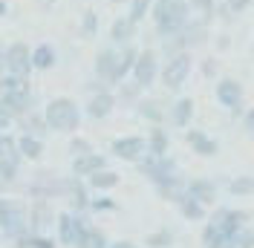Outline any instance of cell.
<instances>
[{
  "label": "cell",
  "mask_w": 254,
  "mask_h": 248,
  "mask_svg": "<svg viewBox=\"0 0 254 248\" xmlns=\"http://www.w3.org/2000/svg\"><path fill=\"white\" fill-rule=\"evenodd\" d=\"M214 95H217V101H220L222 107L231 110L234 116L243 113L246 90H243V84H240L237 78H220V81H217V87H214Z\"/></svg>",
  "instance_id": "cell-7"
},
{
  "label": "cell",
  "mask_w": 254,
  "mask_h": 248,
  "mask_svg": "<svg viewBox=\"0 0 254 248\" xmlns=\"http://www.w3.org/2000/svg\"><path fill=\"white\" fill-rule=\"evenodd\" d=\"M32 63H35V69H52L55 63H58V52L52 44H38V47L32 49Z\"/></svg>",
  "instance_id": "cell-27"
},
{
  "label": "cell",
  "mask_w": 254,
  "mask_h": 248,
  "mask_svg": "<svg viewBox=\"0 0 254 248\" xmlns=\"http://www.w3.org/2000/svg\"><path fill=\"white\" fill-rule=\"evenodd\" d=\"M116 104H119V98H116V93L107 87V90H101V93L90 95V101H87V116L95 119V122H101V119H107L113 110H116Z\"/></svg>",
  "instance_id": "cell-12"
},
{
  "label": "cell",
  "mask_w": 254,
  "mask_h": 248,
  "mask_svg": "<svg viewBox=\"0 0 254 248\" xmlns=\"http://www.w3.org/2000/svg\"><path fill=\"white\" fill-rule=\"evenodd\" d=\"M190 69H193V52H179L174 58H165L162 63V72H159V81H162V87L165 90H182V84L188 81Z\"/></svg>",
  "instance_id": "cell-3"
},
{
  "label": "cell",
  "mask_w": 254,
  "mask_h": 248,
  "mask_svg": "<svg viewBox=\"0 0 254 248\" xmlns=\"http://www.w3.org/2000/svg\"><path fill=\"white\" fill-rule=\"evenodd\" d=\"M182 38H185V44H188V49L193 52V49H199L202 44L208 41V20H202V17H190L188 26L182 29Z\"/></svg>",
  "instance_id": "cell-18"
},
{
  "label": "cell",
  "mask_w": 254,
  "mask_h": 248,
  "mask_svg": "<svg viewBox=\"0 0 254 248\" xmlns=\"http://www.w3.org/2000/svg\"><path fill=\"white\" fill-rule=\"evenodd\" d=\"M228 193L231 196H249V193H254V176H234L228 182Z\"/></svg>",
  "instance_id": "cell-36"
},
{
  "label": "cell",
  "mask_w": 254,
  "mask_h": 248,
  "mask_svg": "<svg viewBox=\"0 0 254 248\" xmlns=\"http://www.w3.org/2000/svg\"><path fill=\"white\" fill-rule=\"evenodd\" d=\"M179 52H188V44H185L182 32L162 38V55H165V58H174V55H179Z\"/></svg>",
  "instance_id": "cell-33"
},
{
  "label": "cell",
  "mask_w": 254,
  "mask_h": 248,
  "mask_svg": "<svg viewBox=\"0 0 254 248\" xmlns=\"http://www.w3.org/2000/svg\"><path fill=\"white\" fill-rule=\"evenodd\" d=\"M176 208H179V214L188 219V222H202L205 219V205L196 199V196H190V193H182L179 202H176Z\"/></svg>",
  "instance_id": "cell-24"
},
{
  "label": "cell",
  "mask_w": 254,
  "mask_h": 248,
  "mask_svg": "<svg viewBox=\"0 0 254 248\" xmlns=\"http://www.w3.org/2000/svg\"><path fill=\"white\" fill-rule=\"evenodd\" d=\"M113 208H116V205H113V199H107V196H104V199H95L90 211H113Z\"/></svg>",
  "instance_id": "cell-49"
},
{
  "label": "cell",
  "mask_w": 254,
  "mask_h": 248,
  "mask_svg": "<svg viewBox=\"0 0 254 248\" xmlns=\"http://www.w3.org/2000/svg\"><path fill=\"white\" fill-rule=\"evenodd\" d=\"M136 29H139V23H133L130 17H116V20H113V26H110V41H113V47L133 44Z\"/></svg>",
  "instance_id": "cell-19"
},
{
  "label": "cell",
  "mask_w": 254,
  "mask_h": 248,
  "mask_svg": "<svg viewBox=\"0 0 254 248\" xmlns=\"http://www.w3.org/2000/svg\"><path fill=\"white\" fill-rule=\"evenodd\" d=\"M9 15V3H6V0H0V17H6Z\"/></svg>",
  "instance_id": "cell-54"
},
{
  "label": "cell",
  "mask_w": 254,
  "mask_h": 248,
  "mask_svg": "<svg viewBox=\"0 0 254 248\" xmlns=\"http://www.w3.org/2000/svg\"><path fill=\"white\" fill-rule=\"evenodd\" d=\"M252 52H254V44H252Z\"/></svg>",
  "instance_id": "cell-57"
},
{
  "label": "cell",
  "mask_w": 254,
  "mask_h": 248,
  "mask_svg": "<svg viewBox=\"0 0 254 248\" xmlns=\"http://www.w3.org/2000/svg\"><path fill=\"white\" fill-rule=\"evenodd\" d=\"M87 182H90V187H93V190H101V193H107V190H113V187L119 185L122 179H119V173H116V171L104 168V171L93 173V176H90Z\"/></svg>",
  "instance_id": "cell-29"
},
{
  "label": "cell",
  "mask_w": 254,
  "mask_h": 248,
  "mask_svg": "<svg viewBox=\"0 0 254 248\" xmlns=\"http://www.w3.org/2000/svg\"><path fill=\"white\" fill-rule=\"evenodd\" d=\"M150 9H153V0H130L127 3V17L133 23H142L144 17L150 15Z\"/></svg>",
  "instance_id": "cell-35"
},
{
  "label": "cell",
  "mask_w": 254,
  "mask_h": 248,
  "mask_svg": "<svg viewBox=\"0 0 254 248\" xmlns=\"http://www.w3.org/2000/svg\"><path fill=\"white\" fill-rule=\"evenodd\" d=\"M136 113L150 124H162L168 119V110L162 107V101H159V98H144V95H142V101L136 104Z\"/></svg>",
  "instance_id": "cell-23"
},
{
  "label": "cell",
  "mask_w": 254,
  "mask_h": 248,
  "mask_svg": "<svg viewBox=\"0 0 254 248\" xmlns=\"http://www.w3.org/2000/svg\"><path fill=\"white\" fill-rule=\"evenodd\" d=\"M222 3H225V6L231 9V15H243V12H246V9L252 6L254 0H222Z\"/></svg>",
  "instance_id": "cell-47"
},
{
  "label": "cell",
  "mask_w": 254,
  "mask_h": 248,
  "mask_svg": "<svg viewBox=\"0 0 254 248\" xmlns=\"http://www.w3.org/2000/svg\"><path fill=\"white\" fill-rule=\"evenodd\" d=\"M144 246H150V248H171V246H174V234L168 231V228H159V231L147 234Z\"/></svg>",
  "instance_id": "cell-39"
},
{
  "label": "cell",
  "mask_w": 254,
  "mask_h": 248,
  "mask_svg": "<svg viewBox=\"0 0 254 248\" xmlns=\"http://www.w3.org/2000/svg\"><path fill=\"white\" fill-rule=\"evenodd\" d=\"M15 124H17L20 133H26V136H38V139H47L49 133H52L49 124H47V116H44V113H35V110L23 113Z\"/></svg>",
  "instance_id": "cell-14"
},
{
  "label": "cell",
  "mask_w": 254,
  "mask_h": 248,
  "mask_svg": "<svg viewBox=\"0 0 254 248\" xmlns=\"http://www.w3.org/2000/svg\"><path fill=\"white\" fill-rule=\"evenodd\" d=\"M185 141H188V147L193 150V153L205 156V159H211V156L220 153V144L211 139L205 130H188V133H185Z\"/></svg>",
  "instance_id": "cell-17"
},
{
  "label": "cell",
  "mask_w": 254,
  "mask_h": 248,
  "mask_svg": "<svg viewBox=\"0 0 254 248\" xmlns=\"http://www.w3.org/2000/svg\"><path fill=\"white\" fill-rule=\"evenodd\" d=\"M107 168V156H101V153H87V156H75L72 159V173L75 176H84V179H90L93 173L98 171H104Z\"/></svg>",
  "instance_id": "cell-16"
},
{
  "label": "cell",
  "mask_w": 254,
  "mask_h": 248,
  "mask_svg": "<svg viewBox=\"0 0 254 248\" xmlns=\"http://www.w3.org/2000/svg\"><path fill=\"white\" fill-rule=\"evenodd\" d=\"M243 133L254 141V107H249L243 113Z\"/></svg>",
  "instance_id": "cell-46"
},
{
  "label": "cell",
  "mask_w": 254,
  "mask_h": 248,
  "mask_svg": "<svg viewBox=\"0 0 254 248\" xmlns=\"http://www.w3.org/2000/svg\"><path fill=\"white\" fill-rule=\"evenodd\" d=\"M17 150L23 153V159H29V162H38V159L44 156V139L20 133V139H17Z\"/></svg>",
  "instance_id": "cell-28"
},
{
  "label": "cell",
  "mask_w": 254,
  "mask_h": 248,
  "mask_svg": "<svg viewBox=\"0 0 254 248\" xmlns=\"http://www.w3.org/2000/svg\"><path fill=\"white\" fill-rule=\"evenodd\" d=\"M110 3H116V6H122V3H130V0H110Z\"/></svg>",
  "instance_id": "cell-56"
},
{
  "label": "cell",
  "mask_w": 254,
  "mask_h": 248,
  "mask_svg": "<svg viewBox=\"0 0 254 248\" xmlns=\"http://www.w3.org/2000/svg\"><path fill=\"white\" fill-rule=\"evenodd\" d=\"M119 58H122V49L119 47H104L98 49V55H95V78H101L107 87H119L125 78H122V72H119Z\"/></svg>",
  "instance_id": "cell-4"
},
{
  "label": "cell",
  "mask_w": 254,
  "mask_h": 248,
  "mask_svg": "<svg viewBox=\"0 0 254 248\" xmlns=\"http://www.w3.org/2000/svg\"><path fill=\"white\" fill-rule=\"evenodd\" d=\"M90 219L84 214H72V211H64L58 214V243L61 246H72V248H84L87 243V234H90Z\"/></svg>",
  "instance_id": "cell-2"
},
{
  "label": "cell",
  "mask_w": 254,
  "mask_h": 248,
  "mask_svg": "<svg viewBox=\"0 0 254 248\" xmlns=\"http://www.w3.org/2000/svg\"><path fill=\"white\" fill-rule=\"evenodd\" d=\"M211 222L222 228L225 234H234L240 228H246V222H249V214L246 211H234V208H217L214 214H211Z\"/></svg>",
  "instance_id": "cell-13"
},
{
  "label": "cell",
  "mask_w": 254,
  "mask_h": 248,
  "mask_svg": "<svg viewBox=\"0 0 254 248\" xmlns=\"http://www.w3.org/2000/svg\"><path fill=\"white\" fill-rule=\"evenodd\" d=\"M225 248H254V228L252 225H246V228H240L228 237V243Z\"/></svg>",
  "instance_id": "cell-34"
},
{
  "label": "cell",
  "mask_w": 254,
  "mask_h": 248,
  "mask_svg": "<svg viewBox=\"0 0 254 248\" xmlns=\"http://www.w3.org/2000/svg\"><path fill=\"white\" fill-rule=\"evenodd\" d=\"M142 93H144V87L136 84L133 78H130V81L125 78V81L116 87V98H119V104H125V107H136V104L142 101Z\"/></svg>",
  "instance_id": "cell-25"
},
{
  "label": "cell",
  "mask_w": 254,
  "mask_h": 248,
  "mask_svg": "<svg viewBox=\"0 0 254 248\" xmlns=\"http://www.w3.org/2000/svg\"><path fill=\"white\" fill-rule=\"evenodd\" d=\"M23 159H12V156H0V182H12L17 176V168H20Z\"/></svg>",
  "instance_id": "cell-38"
},
{
  "label": "cell",
  "mask_w": 254,
  "mask_h": 248,
  "mask_svg": "<svg viewBox=\"0 0 254 248\" xmlns=\"http://www.w3.org/2000/svg\"><path fill=\"white\" fill-rule=\"evenodd\" d=\"M156 187V193H159V199H165V202H179V196L182 193H188V179H182L179 173L176 176H171V179H165V182H159Z\"/></svg>",
  "instance_id": "cell-21"
},
{
  "label": "cell",
  "mask_w": 254,
  "mask_h": 248,
  "mask_svg": "<svg viewBox=\"0 0 254 248\" xmlns=\"http://www.w3.org/2000/svg\"><path fill=\"white\" fill-rule=\"evenodd\" d=\"M95 32H98V15L93 9H87L81 15V38H95Z\"/></svg>",
  "instance_id": "cell-41"
},
{
  "label": "cell",
  "mask_w": 254,
  "mask_h": 248,
  "mask_svg": "<svg viewBox=\"0 0 254 248\" xmlns=\"http://www.w3.org/2000/svg\"><path fill=\"white\" fill-rule=\"evenodd\" d=\"M188 193L196 196L202 205H214L217 202V182L214 179H188Z\"/></svg>",
  "instance_id": "cell-22"
},
{
  "label": "cell",
  "mask_w": 254,
  "mask_h": 248,
  "mask_svg": "<svg viewBox=\"0 0 254 248\" xmlns=\"http://www.w3.org/2000/svg\"><path fill=\"white\" fill-rule=\"evenodd\" d=\"M0 156H12V159H23V153L17 150V139L12 133L0 130Z\"/></svg>",
  "instance_id": "cell-40"
},
{
  "label": "cell",
  "mask_w": 254,
  "mask_h": 248,
  "mask_svg": "<svg viewBox=\"0 0 254 248\" xmlns=\"http://www.w3.org/2000/svg\"><path fill=\"white\" fill-rule=\"evenodd\" d=\"M29 219H32V231L35 234H44L49 225H58V217L52 214V208H49L47 199H35L32 202Z\"/></svg>",
  "instance_id": "cell-15"
},
{
  "label": "cell",
  "mask_w": 254,
  "mask_h": 248,
  "mask_svg": "<svg viewBox=\"0 0 254 248\" xmlns=\"http://www.w3.org/2000/svg\"><path fill=\"white\" fill-rule=\"evenodd\" d=\"M159 72H162V66H159V52L147 47V49H142V52H139V61H136V66H133L130 78H133L136 84H142L144 90H147L150 84H156Z\"/></svg>",
  "instance_id": "cell-8"
},
{
  "label": "cell",
  "mask_w": 254,
  "mask_h": 248,
  "mask_svg": "<svg viewBox=\"0 0 254 248\" xmlns=\"http://www.w3.org/2000/svg\"><path fill=\"white\" fill-rule=\"evenodd\" d=\"M15 248H55V240L47 237V234H26V237H20L15 240Z\"/></svg>",
  "instance_id": "cell-32"
},
{
  "label": "cell",
  "mask_w": 254,
  "mask_h": 248,
  "mask_svg": "<svg viewBox=\"0 0 254 248\" xmlns=\"http://www.w3.org/2000/svg\"><path fill=\"white\" fill-rule=\"evenodd\" d=\"M228 237H231V234H225L222 228H217L214 222H208L205 228H202V248H225Z\"/></svg>",
  "instance_id": "cell-30"
},
{
  "label": "cell",
  "mask_w": 254,
  "mask_h": 248,
  "mask_svg": "<svg viewBox=\"0 0 254 248\" xmlns=\"http://www.w3.org/2000/svg\"><path fill=\"white\" fill-rule=\"evenodd\" d=\"M122 49V58H119V72H122V78H127L130 72H133V66H136V61H139V52L142 49H136L133 44H125Z\"/></svg>",
  "instance_id": "cell-31"
},
{
  "label": "cell",
  "mask_w": 254,
  "mask_h": 248,
  "mask_svg": "<svg viewBox=\"0 0 254 248\" xmlns=\"http://www.w3.org/2000/svg\"><path fill=\"white\" fill-rule=\"evenodd\" d=\"M23 84H29V81H26V78L12 75V72H0V95L12 93V90H17V87H23Z\"/></svg>",
  "instance_id": "cell-42"
},
{
  "label": "cell",
  "mask_w": 254,
  "mask_h": 248,
  "mask_svg": "<svg viewBox=\"0 0 254 248\" xmlns=\"http://www.w3.org/2000/svg\"><path fill=\"white\" fill-rule=\"evenodd\" d=\"M190 9H193V15H199L202 20H214L217 17V0H188Z\"/></svg>",
  "instance_id": "cell-37"
},
{
  "label": "cell",
  "mask_w": 254,
  "mask_h": 248,
  "mask_svg": "<svg viewBox=\"0 0 254 248\" xmlns=\"http://www.w3.org/2000/svg\"><path fill=\"white\" fill-rule=\"evenodd\" d=\"M0 231L6 234V237H12V240H20V237L32 234V219L26 217V211H23L20 205H12V208H9V217H6V222L0 225Z\"/></svg>",
  "instance_id": "cell-11"
},
{
  "label": "cell",
  "mask_w": 254,
  "mask_h": 248,
  "mask_svg": "<svg viewBox=\"0 0 254 248\" xmlns=\"http://www.w3.org/2000/svg\"><path fill=\"white\" fill-rule=\"evenodd\" d=\"M38 3H41V6H55L58 0H38Z\"/></svg>",
  "instance_id": "cell-55"
},
{
  "label": "cell",
  "mask_w": 254,
  "mask_h": 248,
  "mask_svg": "<svg viewBox=\"0 0 254 248\" xmlns=\"http://www.w3.org/2000/svg\"><path fill=\"white\" fill-rule=\"evenodd\" d=\"M202 75L205 78H217V72H220V61L217 58H202Z\"/></svg>",
  "instance_id": "cell-45"
},
{
  "label": "cell",
  "mask_w": 254,
  "mask_h": 248,
  "mask_svg": "<svg viewBox=\"0 0 254 248\" xmlns=\"http://www.w3.org/2000/svg\"><path fill=\"white\" fill-rule=\"evenodd\" d=\"M9 208H12L9 202H3V199H0V225L6 222V217H9Z\"/></svg>",
  "instance_id": "cell-51"
},
{
  "label": "cell",
  "mask_w": 254,
  "mask_h": 248,
  "mask_svg": "<svg viewBox=\"0 0 254 248\" xmlns=\"http://www.w3.org/2000/svg\"><path fill=\"white\" fill-rule=\"evenodd\" d=\"M6 44H0V72H6Z\"/></svg>",
  "instance_id": "cell-53"
},
{
  "label": "cell",
  "mask_w": 254,
  "mask_h": 248,
  "mask_svg": "<svg viewBox=\"0 0 254 248\" xmlns=\"http://www.w3.org/2000/svg\"><path fill=\"white\" fill-rule=\"evenodd\" d=\"M168 147H171V136L162 124H153V130L147 133V153L153 156H168Z\"/></svg>",
  "instance_id": "cell-26"
},
{
  "label": "cell",
  "mask_w": 254,
  "mask_h": 248,
  "mask_svg": "<svg viewBox=\"0 0 254 248\" xmlns=\"http://www.w3.org/2000/svg\"><path fill=\"white\" fill-rule=\"evenodd\" d=\"M110 248H139V246L130 243V240H119V243H110Z\"/></svg>",
  "instance_id": "cell-52"
},
{
  "label": "cell",
  "mask_w": 254,
  "mask_h": 248,
  "mask_svg": "<svg viewBox=\"0 0 254 248\" xmlns=\"http://www.w3.org/2000/svg\"><path fill=\"white\" fill-rule=\"evenodd\" d=\"M0 101H3V104H6V110L15 116V122L23 116V113L35 110V93L29 90V84L17 87V90H12V93H3V95H0Z\"/></svg>",
  "instance_id": "cell-10"
},
{
  "label": "cell",
  "mask_w": 254,
  "mask_h": 248,
  "mask_svg": "<svg viewBox=\"0 0 254 248\" xmlns=\"http://www.w3.org/2000/svg\"><path fill=\"white\" fill-rule=\"evenodd\" d=\"M12 124H15V116H12V113L6 110V104L0 101V130H9Z\"/></svg>",
  "instance_id": "cell-48"
},
{
  "label": "cell",
  "mask_w": 254,
  "mask_h": 248,
  "mask_svg": "<svg viewBox=\"0 0 254 248\" xmlns=\"http://www.w3.org/2000/svg\"><path fill=\"white\" fill-rule=\"evenodd\" d=\"M110 153L122 162H130V165H139L144 156H147V139L144 136H119L113 139Z\"/></svg>",
  "instance_id": "cell-6"
},
{
  "label": "cell",
  "mask_w": 254,
  "mask_h": 248,
  "mask_svg": "<svg viewBox=\"0 0 254 248\" xmlns=\"http://www.w3.org/2000/svg\"><path fill=\"white\" fill-rule=\"evenodd\" d=\"M69 153H72V159L75 156H87V153H93V144L87 139H81V136H72V141H69Z\"/></svg>",
  "instance_id": "cell-44"
},
{
  "label": "cell",
  "mask_w": 254,
  "mask_h": 248,
  "mask_svg": "<svg viewBox=\"0 0 254 248\" xmlns=\"http://www.w3.org/2000/svg\"><path fill=\"white\" fill-rule=\"evenodd\" d=\"M32 69H35V63H32L29 44H23V41L9 44V49H6V72H12L17 78H29Z\"/></svg>",
  "instance_id": "cell-9"
},
{
  "label": "cell",
  "mask_w": 254,
  "mask_h": 248,
  "mask_svg": "<svg viewBox=\"0 0 254 248\" xmlns=\"http://www.w3.org/2000/svg\"><path fill=\"white\" fill-rule=\"evenodd\" d=\"M44 116H47L49 130H55V133H75L81 127V107L69 95L52 98L47 104V110H44Z\"/></svg>",
  "instance_id": "cell-1"
},
{
  "label": "cell",
  "mask_w": 254,
  "mask_h": 248,
  "mask_svg": "<svg viewBox=\"0 0 254 248\" xmlns=\"http://www.w3.org/2000/svg\"><path fill=\"white\" fill-rule=\"evenodd\" d=\"M190 119H193V98H188V95L176 98L171 104V110H168V122L174 127H188Z\"/></svg>",
  "instance_id": "cell-20"
},
{
  "label": "cell",
  "mask_w": 254,
  "mask_h": 248,
  "mask_svg": "<svg viewBox=\"0 0 254 248\" xmlns=\"http://www.w3.org/2000/svg\"><path fill=\"white\" fill-rule=\"evenodd\" d=\"M84 248H110V243H107V237H104V231H101V228L90 225V234H87V243H84Z\"/></svg>",
  "instance_id": "cell-43"
},
{
  "label": "cell",
  "mask_w": 254,
  "mask_h": 248,
  "mask_svg": "<svg viewBox=\"0 0 254 248\" xmlns=\"http://www.w3.org/2000/svg\"><path fill=\"white\" fill-rule=\"evenodd\" d=\"M136 168H139V173L150 185H159V182H165V179H171V176L179 173V168H176V162L171 156H153V153H147Z\"/></svg>",
  "instance_id": "cell-5"
},
{
  "label": "cell",
  "mask_w": 254,
  "mask_h": 248,
  "mask_svg": "<svg viewBox=\"0 0 254 248\" xmlns=\"http://www.w3.org/2000/svg\"><path fill=\"white\" fill-rule=\"evenodd\" d=\"M228 47H231V38H228V35H220V38H217V49H220V52H225Z\"/></svg>",
  "instance_id": "cell-50"
}]
</instances>
